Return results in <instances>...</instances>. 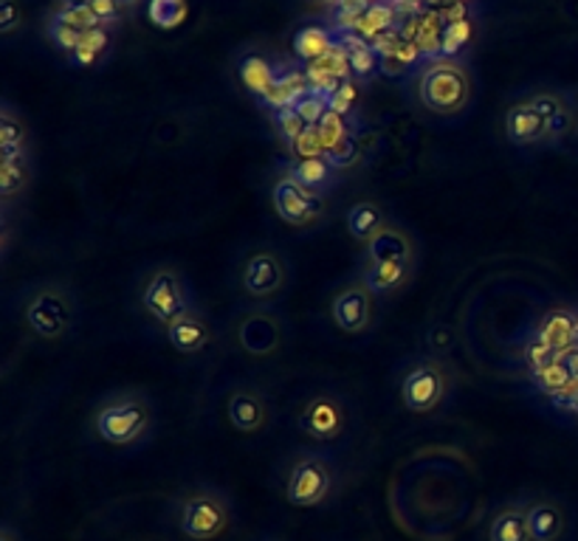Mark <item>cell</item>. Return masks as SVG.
I'll list each match as a JSON object with an SVG mask.
<instances>
[{
  "label": "cell",
  "instance_id": "31",
  "mask_svg": "<svg viewBox=\"0 0 578 541\" xmlns=\"http://www.w3.org/2000/svg\"><path fill=\"white\" fill-rule=\"evenodd\" d=\"M51 14H56L65 23L76 25L80 32H91V29H100V18L94 14L87 0H56V7L51 9Z\"/></svg>",
  "mask_w": 578,
  "mask_h": 541
},
{
  "label": "cell",
  "instance_id": "16",
  "mask_svg": "<svg viewBox=\"0 0 578 541\" xmlns=\"http://www.w3.org/2000/svg\"><path fill=\"white\" fill-rule=\"evenodd\" d=\"M505 136L516 147H534L550 142L547 122L528 100H519L505 111Z\"/></svg>",
  "mask_w": 578,
  "mask_h": 541
},
{
  "label": "cell",
  "instance_id": "11",
  "mask_svg": "<svg viewBox=\"0 0 578 541\" xmlns=\"http://www.w3.org/2000/svg\"><path fill=\"white\" fill-rule=\"evenodd\" d=\"M235 342L251 358H268L286 342V324H282L280 313L268 311V308H249L237 319Z\"/></svg>",
  "mask_w": 578,
  "mask_h": 541
},
{
  "label": "cell",
  "instance_id": "7",
  "mask_svg": "<svg viewBox=\"0 0 578 541\" xmlns=\"http://www.w3.org/2000/svg\"><path fill=\"white\" fill-rule=\"evenodd\" d=\"M448 373L435 355H417L404 367L399 381V398L406 412L430 415L446 400Z\"/></svg>",
  "mask_w": 578,
  "mask_h": 541
},
{
  "label": "cell",
  "instance_id": "33",
  "mask_svg": "<svg viewBox=\"0 0 578 541\" xmlns=\"http://www.w3.org/2000/svg\"><path fill=\"white\" fill-rule=\"evenodd\" d=\"M111 45V25H100V29H91V32L82 34L80 45L74 51V60L80 65H94L102 54Z\"/></svg>",
  "mask_w": 578,
  "mask_h": 541
},
{
  "label": "cell",
  "instance_id": "26",
  "mask_svg": "<svg viewBox=\"0 0 578 541\" xmlns=\"http://www.w3.org/2000/svg\"><path fill=\"white\" fill-rule=\"evenodd\" d=\"M386 223H390V218H386V212L375 200H359V204L350 206L348 215H344V226H348L350 237L359 240L361 246L370 243Z\"/></svg>",
  "mask_w": 578,
  "mask_h": 541
},
{
  "label": "cell",
  "instance_id": "27",
  "mask_svg": "<svg viewBox=\"0 0 578 541\" xmlns=\"http://www.w3.org/2000/svg\"><path fill=\"white\" fill-rule=\"evenodd\" d=\"M339 43V38L330 29H324V25H302L297 34H293V54H297V60H302L306 65L317 63V60H322L324 54H328L333 45Z\"/></svg>",
  "mask_w": 578,
  "mask_h": 541
},
{
  "label": "cell",
  "instance_id": "5",
  "mask_svg": "<svg viewBox=\"0 0 578 541\" xmlns=\"http://www.w3.org/2000/svg\"><path fill=\"white\" fill-rule=\"evenodd\" d=\"M282 491L293 508H319L337 491V468L319 451H297L286 466Z\"/></svg>",
  "mask_w": 578,
  "mask_h": 541
},
{
  "label": "cell",
  "instance_id": "12",
  "mask_svg": "<svg viewBox=\"0 0 578 541\" xmlns=\"http://www.w3.org/2000/svg\"><path fill=\"white\" fill-rule=\"evenodd\" d=\"M297 424L311 440L333 443L348 431V412L337 395L317 393L302 404Z\"/></svg>",
  "mask_w": 578,
  "mask_h": 541
},
{
  "label": "cell",
  "instance_id": "32",
  "mask_svg": "<svg viewBox=\"0 0 578 541\" xmlns=\"http://www.w3.org/2000/svg\"><path fill=\"white\" fill-rule=\"evenodd\" d=\"M187 0H149L147 7V14L149 20L158 25V29H164V32H169V29H178L184 20H187Z\"/></svg>",
  "mask_w": 578,
  "mask_h": 541
},
{
  "label": "cell",
  "instance_id": "45",
  "mask_svg": "<svg viewBox=\"0 0 578 541\" xmlns=\"http://www.w3.org/2000/svg\"><path fill=\"white\" fill-rule=\"evenodd\" d=\"M576 136H578V107H576Z\"/></svg>",
  "mask_w": 578,
  "mask_h": 541
},
{
  "label": "cell",
  "instance_id": "30",
  "mask_svg": "<svg viewBox=\"0 0 578 541\" xmlns=\"http://www.w3.org/2000/svg\"><path fill=\"white\" fill-rule=\"evenodd\" d=\"M392 25H395V9H392V3H386V0H373L368 7V12L361 14V20L355 23L353 32L361 34L364 40H379L381 34L392 32Z\"/></svg>",
  "mask_w": 578,
  "mask_h": 541
},
{
  "label": "cell",
  "instance_id": "24",
  "mask_svg": "<svg viewBox=\"0 0 578 541\" xmlns=\"http://www.w3.org/2000/svg\"><path fill=\"white\" fill-rule=\"evenodd\" d=\"M488 541H534L530 539L525 502H505L492 513Z\"/></svg>",
  "mask_w": 578,
  "mask_h": 541
},
{
  "label": "cell",
  "instance_id": "14",
  "mask_svg": "<svg viewBox=\"0 0 578 541\" xmlns=\"http://www.w3.org/2000/svg\"><path fill=\"white\" fill-rule=\"evenodd\" d=\"M364 262H415L417 266L415 237L406 226L390 220L370 243H364Z\"/></svg>",
  "mask_w": 578,
  "mask_h": 541
},
{
  "label": "cell",
  "instance_id": "41",
  "mask_svg": "<svg viewBox=\"0 0 578 541\" xmlns=\"http://www.w3.org/2000/svg\"><path fill=\"white\" fill-rule=\"evenodd\" d=\"M559 361H561V367L567 370V375H570L572 384L578 386V344L576 347L565 350V353H559Z\"/></svg>",
  "mask_w": 578,
  "mask_h": 541
},
{
  "label": "cell",
  "instance_id": "10",
  "mask_svg": "<svg viewBox=\"0 0 578 541\" xmlns=\"http://www.w3.org/2000/svg\"><path fill=\"white\" fill-rule=\"evenodd\" d=\"M330 319L342 333L361 336L368 333L375 322V293L364 282V277L342 282L330 296Z\"/></svg>",
  "mask_w": 578,
  "mask_h": 541
},
{
  "label": "cell",
  "instance_id": "44",
  "mask_svg": "<svg viewBox=\"0 0 578 541\" xmlns=\"http://www.w3.org/2000/svg\"><path fill=\"white\" fill-rule=\"evenodd\" d=\"M319 3H333V7H337L339 0H319Z\"/></svg>",
  "mask_w": 578,
  "mask_h": 541
},
{
  "label": "cell",
  "instance_id": "18",
  "mask_svg": "<svg viewBox=\"0 0 578 541\" xmlns=\"http://www.w3.org/2000/svg\"><path fill=\"white\" fill-rule=\"evenodd\" d=\"M164 333H167V342L173 344L175 353H180V355H195L211 344L209 319L204 316L200 308H195V311H189V313H184L180 319H175L173 324L164 327Z\"/></svg>",
  "mask_w": 578,
  "mask_h": 541
},
{
  "label": "cell",
  "instance_id": "22",
  "mask_svg": "<svg viewBox=\"0 0 578 541\" xmlns=\"http://www.w3.org/2000/svg\"><path fill=\"white\" fill-rule=\"evenodd\" d=\"M528 102L545 116L550 142L576 131V111H570V105H567V100L561 94H556V91H536V94L528 96Z\"/></svg>",
  "mask_w": 578,
  "mask_h": 541
},
{
  "label": "cell",
  "instance_id": "23",
  "mask_svg": "<svg viewBox=\"0 0 578 541\" xmlns=\"http://www.w3.org/2000/svg\"><path fill=\"white\" fill-rule=\"evenodd\" d=\"M286 169L299 184H306L308 189H313V193L328 195L330 189L339 184V169L328 162V156L293 158V162L286 164Z\"/></svg>",
  "mask_w": 578,
  "mask_h": 541
},
{
  "label": "cell",
  "instance_id": "39",
  "mask_svg": "<svg viewBox=\"0 0 578 541\" xmlns=\"http://www.w3.org/2000/svg\"><path fill=\"white\" fill-rule=\"evenodd\" d=\"M353 102H355V82L344 80L342 85H339L337 94L328 100V107H330V113H339V116H344V113H350Z\"/></svg>",
  "mask_w": 578,
  "mask_h": 541
},
{
  "label": "cell",
  "instance_id": "37",
  "mask_svg": "<svg viewBox=\"0 0 578 541\" xmlns=\"http://www.w3.org/2000/svg\"><path fill=\"white\" fill-rule=\"evenodd\" d=\"M297 113L302 118H306L308 127H319V125H322V118L330 113L328 100H324V96H319V94H313V91H311V94H308L306 100H299Z\"/></svg>",
  "mask_w": 578,
  "mask_h": 541
},
{
  "label": "cell",
  "instance_id": "28",
  "mask_svg": "<svg viewBox=\"0 0 578 541\" xmlns=\"http://www.w3.org/2000/svg\"><path fill=\"white\" fill-rule=\"evenodd\" d=\"M32 180H34L32 156L0 158V198L7 200V204L32 187Z\"/></svg>",
  "mask_w": 578,
  "mask_h": 541
},
{
  "label": "cell",
  "instance_id": "43",
  "mask_svg": "<svg viewBox=\"0 0 578 541\" xmlns=\"http://www.w3.org/2000/svg\"><path fill=\"white\" fill-rule=\"evenodd\" d=\"M561 406H565L567 412H572V415H578V389H576V393L567 395V398L561 400Z\"/></svg>",
  "mask_w": 578,
  "mask_h": 541
},
{
  "label": "cell",
  "instance_id": "6",
  "mask_svg": "<svg viewBox=\"0 0 578 541\" xmlns=\"http://www.w3.org/2000/svg\"><path fill=\"white\" fill-rule=\"evenodd\" d=\"M142 308L149 319H156L162 327L173 324L175 319H180L184 313L195 311L198 302H195V293L189 288V280L184 277V271H178L175 266H156L147 274V280L142 282Z\"/></svg>",
  "mask_w": 578,
  "mask_h": 541
},
{
  "label": "cell",
  "instance_id": "8",
  "mask_svg": "<svg viewBox=\"0 0 578 541\" xmlns=\"http://www.w3.org/2000/svg\"><path fill=\"white\" fill-rule=\"evenodd\" d=\"M271 206L277 218L293 229H317L328 218V195L299 184L286 167L271 180Z\"/></svg>",
  "mask_w": 578,
  "mask_h": 541
},
{
  "label": "cell",
  "instance_id": "36",
  "mask_svg": "<svg viewBox=\"0 0 578 541\" xmlns=\"http://www.w3.org/2000/svg\"><path fill=\"white\" fill-rule=\"evenodd\" d=\"M45 32H49V40L56 45V49L69 51V54H74L76 45H80V40H82V34H85V32H80L76 25H71V23H65V20L56 18V14H51L49 18V23H45Z\"/></svg>",
  "mask_w": 578,
  "mask_h": 541
},
{
  "label": "cell",
  "instance_id": "25",
  "mask_svg": "<svg viewBox=\"0 0 578 541\" xmlns=\"http://www.w3.org/2000/svg\"><path fill=\"white\" fill-rule=\"evenodd\" d=\"M29 144H32V136H29L25 118L20 116L9 102H3V105H0V156H32V153H29Z\"/></svg>",
  "mask_w": 578,
  "mask_h": 541
},
{
  "label": "cell",
  "instance_id": "17",
  "mask_svg": "<svg viewBox=\"0 0 578 541\" xmlns=\"http://www.w3.org/2000/svg\"><path fill=\"white\" fill-rule=\"evenodd\" d=\"M539 339L547 350H554L556 355L578 344V311L576 308H554V311L541 313L536 322V330L530 333Z\"/></svg>",
  "mask_w": 578,
  "mask_h": 541
},
{
  "label": "cell",
  "instance_id": "13",
  "mask_svg": "<svg viewBox=\"0 0 578 541\" xmlns=\"http://www.w3.org/2000/svg\"><path fill=\"white\" fill-rule=\"evenodd\" d=\"M226 417H229L231 429L240 435H257L271 420V409L260 389L255 386H235L226 398Z\"/></svg>",
  "mask_w": 578,
  "mask_h": 541
},
{
  "label": "cell",
  "instance_id": "4",
  "mask_svg": "<svg viewBox=\"0 0 578 541\" xmlns=\"http://www.w3.org/2000/svg\"><path fill=\"white\" fill-rule=\"evenodd\" d=\"M415 96L435 116H461L472 102V76L452 56H435L417 74Z\"/></svg>",
  "mask_w": 578,
  "mask_h": 541
},
{
  "label": "cell",
  "instance_id": "40",
  "mask_svg": "<svg viewBox=\"0 0 578 541\" xmlns=\"http://www.w3.org/2000/svg\"><path fill=\"white\" fill-rule=\"evenodd\" d=\"M102 25H113L122 14V0H87Z\"/></svg>",
  "mask_w": 578,
  "mask_h": 541
},
{
  "label": "cell",
  "instance_id": "35",
  "mask_svg": "<svg viewBox=\"0 0 578 541\" xmlns=\"http://www.w3.org/2000/svg\"><path fill=\"white\" fill-rule=\"evenodd\" d=\"M472 40V20L461 18V20H452V23L443 25L441 32V54L443 56H454L463 45Z\"/></svg>",
  "mask_w": 578,
  "mask_h": 541
},
{
  "label": "cell",
  "instance_id": "1",
  "mask_svg": "<svg viewBox=\"0 0 578 541\" xmlns=\"http://www.w3.org/2000/svg\"><path fill=\"white\" fill-rule=\"evenodd\" d=\"M169 517L184 539L215 541L226 535L235 524V508L229 493L218 486L198 482V486L180 488L169 504Z\"/></svg>",
  "mask_w": 578,
  "mask_h": 541
},
{
  "label": "cell",
  "instance_id": "42",
  "mask_svg": "<svg viewBox=\"0 0 578 541\" xmlns=\"http://www.w3.org/2000/svg\"><path fill=\"white\" fill-rule=\"evenodd\" d=\"M0 541H23V535H20L12 524H3V528H0Z\"/></svg>",
  "mask_w": 578,
  "mask_h": 541
},
{
  "label": "cell",
  "instance_id": "21",
  "mask_svg": "<svg viewBox=\"0 0 578 541\" xmlns=\"http://www.w3.org/2000/svg\"><path fill=\"white\" fill-rule=\"evenodd\" d=\"M308 94H311V82H308L306 69H277V82L260 105L277 113L282 107H297L299 100H306Z\"/></svg>",
  "mask_w": 578,
  "mask_h": 541
},
{
  "label": "cell",
  "instance_id": "29",
  "mask_svg": "<svg viewBox=\"0 0 578 541\" xmlns=\"http://www.w3.org/2000/svg\"><path fill=\"white\" fill-rule=\"evenodd\" d=\"M530 381H534L539 393H545L547 398H554L556 404H561L567 395L578 389V386L570 381V375H567V370L561 367L559 355H556L554 361L541 364L539 370H534V373H530Z\"/></svg>",
  "mask_w": 578,
  "mask_h": 541
},
{
  "label": "cell",
  "instance_id": "2",
  "mask_svg": "<svg viewBox=\"0 0 578 541\" xmlns=\"http://www.w3.org/2000/svg\"><path fill=\"white\" fill-rule=\"evenodd\" d=\"M153 426H156L153 400L142 389H122V393L107 395L94 409V431L107 446H142Z\"/></svg>",
  "mask_w": 578,
  "mask_h": 541
},
{
  "label": "cell",
  "instance_id": "3",
  "mask_svg": "<svg viewBox=\"0 0 578 541\" xmlns=\"http://www.w3.org/2000/svg\"><path fill=\"white\" fill-rule=\"evenodd\" d=\"M23 322L34 339L43 342H63L74 333L80 322V305L65 282L43 280L25 291Z\"/></svg>",
  "mask_w": 578,
  "mask_h": 541
},
{
  "label": "cell",
  "instance_id": "15",
  "mask_svg": "<svg viewBox=\"0 0 578 541\" xmlns=\"http://www.w3.org/2000/svg\"><path fill=\"white\" fill-rule=\"evenodd\" d=\"M530 539L534 541H561L570 528L567 508L554 497H534L525 502Z\"/></svg>",
  "mask_w": 578,
  "mask_h": 541
},
{
  "label": "cell",
  "instance_id": "34",
  "mask_svg": "<svg viewBox=\"0 0 578 541\" xmlns=\"http://www.w3.org/2000/svg\"><path fill=\"white\" fill-rule=\"evenodd\" d=\"M271 116H273V127H277L280 138L288 144V147H291V153H293V147H297V142L302 138V133L308 131L306 118L299 116L297 107H282V111L271 113Z\"/></svg>",
  "mask_w": 578,
  "mask_h": 541
},
{
  "label": "cell",
  "instance_id": "19",
  "mask_svg": "<svg viewBox=\"0 0 578 541\" xmlns=\"http://www.w3.org/2000/svg\"><path fill=\"white\" fill-rule=\"evenodd\" d=\"M361 277L375 296H395V293L406 291L415 277V262H364Z\"/></svg>",
  "mask_w": 578,
  "mask_h": 541
},
{
  "label": "cell",
  "instance_id": "20",
  "mask_svg": "<svg viewBox=\"0 0 578 541\" xmlns=\"http://www.w3.org/2000/svg\"><path fill=\"white\" fill-rule=\"evenodd\" d=\"M237 80L257 102H262L277 82V65L262 51H246L237 60Z\"/></svg>",
  "mask_w": 578,
  "mask_h": 541
},
{
  "label": "cell",
  "instance_id": "38",
  "mask_svg": "<svg viewBox=\"0 0 578 541\" xmlns=\"http://www.w3.org/2000/svg\"><path fill=\"white\" fill-rule=\"evenodd\" d=\"M23 25V9L18 0H0V34L9 38Z\"/></svg>",
  "mask_w": 578,
  "mask_h": 541
},
{
  "label": "cell",
  "instance_id": "9",
  "mask_svg": "<svg viewBox=\"0 0 578 541\" xmlns=\"http://www.w3.org/2000/svg\"><path fill=\"white\" fill-rule=\"evenodd\" d=\"M288 285V262L277 249H255L240 262V291L255 302H273Z\"/></svg>",
  "mask_w": 578,
  "mask_h": 541
}]
</instances>
